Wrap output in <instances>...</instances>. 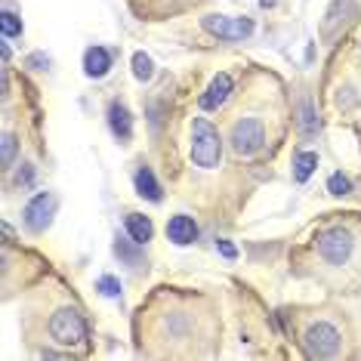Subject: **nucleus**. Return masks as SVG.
I'll return each mask as SVG.
<instances>
[{
    "instance_id": "nucleus-24",
    "label": "nucleus",
    "mask_w": 361,
    "mask_h": 361,
    "mask_svg": "<svg viewBox=\"0 0 361 361\" xmlns=\"http://www.w3.org/2000/svg\"><path fill=\"white\" fill-rule=\"evenodd\" d=\"M31 179H35V170H31V164H25V167L16 173V185H28Z\"/></svg>"
},
{
    "instance_id": "nucleus-21",
    "label": "nucleus",
    "mask_w": 361,
    "mask_h": 361,
    "mask_svg": "<svg viewBox=\"0 0 361 361\" xmlns=\"http://www.w3.org/2000/svg\"><path fill=\"white\" fill-rule=\"evenodd\" d=\"M300 124H302V130H306V133H315L318 130V118H315V111H312V102H302V109H300Z\"/></svg>"
},
{
    "instance_id": "nucleus-9",
    "label": "nucleus",
    "mask_w": 361,
    "mask_h": 361,
    "mask_svg": "<svg viewBox=\"0 0 361 361\" xmlns=\"http://www.w3.org/2000/svg\"><path fill=\"white\" fill-rule=\"evenodd\" d=\"M346 16H355V0H334L331 6H327L324 13V25H322V37L331 40L336 35V28L343 25V22H349Z\"/></svg>"
},
{
    "instance_id": "nucleus-10",
    "label": "nucleus",
    "mask_w": 361,
    "mask_h": 361,
    "mask_svg": "<svg viewBox=\"0 0 361 361\" xmlns=\"http://www.w3.org/2000/svg\"><path fill=\"white\" fill-rule=\"evenodd\" d=\"M167 238L176 244V247H185V244H192L195 238H198V226H195V219L192 216H170V223H167Z\"/></svg>"
},
{
    "instance_id": "nucleus-25",
    "label": "nucleus",
    "mask_w": 361,
    "mask_h": 361,
    "mask_svg": "<svg viewBox=\"0 0 361 361\" xmlns=\"http://www.w3.org/2000/svg\"><path fill=\"white\" fill-rule=\"evenodd\" d=\"M275 4H278V0H259V6H262V10H272Z\"/></svg>"
},
{
    "instance_id": "nucleus-3",
    "label": "nucleus",
    "mask_w": 361,
    "mask_h": 361,
    "mask_svg": "<svg viewBox=\"0 0 361 361\" xmlns=\"http://www.w3.org/2000/svg\"><path fill=\"white\" fill-rule=\"evenodd\" d=\"M50 336L59 346H84L87 343V322L78 309H59L50 318Z\"/></svg>"
},
{
    "instance_id": "nucleus-20",
    "label": "nucleus",
    "mask_w": 361,
    "mask_h": 361,
    "mask_svg": "<svg viewBox=\"0 0 361 361\" xmlns=\"http://www.w3.org/2000/svg\"><path fill=\"white\" fill-rule=\"evenodd\" d=\"M327 192L336 195V198H343V195L352 192V179L343 176V173H331V179H327Z\"/></svg>"
},
{
    "instance_id": "nucleus-11",
    "label": "nucleus",
    "mask_w": 361,
    "mask_h": 361,
    "mask_svg": "<svg viewBox=\"0 0 361 361\" xmlns=\"http://www.w3.org/2000/svg\"><path fill=\"white\" fill-rule=\"evenodd\" d=\"M109 127H111V133L118 136L121 142H130V136H133V118H130L124 102H111L109 105Z\"/></svg>"
},
{
    "instance_id": "nucleus-1",
    "label": "nucleus",
    "mask_w": 361,
    "mask_h": 361,
    "mask_svg": "<svg viewBox=\"0 0 361 361\" xmlns=\"http://www.w3.org/2000/svg\"><path fill=\"white\" fill-rule=\"evenodd\" d=\"M192 161L201 170H216L223 161V139L207 118L192 121Z\"/></svg>"
},
{
    "instance_id": "nucleus-15",
    "label": "nucleus",
    "mask_w": 361,
    "mask_h": 361,
    "mask_svg": "<svg viewBox=\"0 0 361 361\" xmlns=\"http://www.w3.org/2000/svg\"><path fill=\"white\" fill-rule=\"evenodd\" d=\"M315 167H318L315 152H297L293 154V179H297V183H306V179L315 173Z\"/></svg>"
},
{
    "instance_id": "nucleus-13",
    "label": "nucleus",
    "mask_w": 361,
    "mask_h": 361,
    "mask_svg": "<svg viewBox=\"0 0 361 361\" xmlns=\"http://www.w3.org/2000/svg\"><path fill=\"white\" fill-rule=\"evenodd\" d=\"M127 235H130V241L133 244H149L152 241V235H154V226H152V219L149 216H142V213H127Z\"/></svg>"
},
{
    "instance_id": "nucleus-2",
    "label": "nucleus",
    "mask_w": 361,
    "mask_h": 361,
    "mask_svg": "<svg viewBox=\"0 0 361 361\" xmlns=\"http://www.w3.org/2000/svg\"><path fill=\"white\" fill-rule=\"evenodd\" d=\"M315 250L318 257L324 262H331V266H343V262H349L352 250H355V238H352L349 228H324V232L315 235Z\"/></svg>"
},
{
    "instance_id": "nucleus-4",
    "label": "nucleus",
    "mask_w": 361,
    "mask_h": 361,
    "mask_svg": "<svg viewBox=\"0 0 361 361\" xmlns=\"http://www.w3.org/2000/svg\"><path fill=\"white\" fill-rule=\"evenodd\" d=\"M302 346H306L309 358H331L340 352V331L327 322H315L302 334Z\"/></svg>"
},
{
    "instance_id": "nucleus-6",
    "label": "nucleus",
    "mask_w": 361,
    "mask_h": 361,
    "mask_svg": "<svg viewBox=\"0 0 361 361\" xmlns=\"http://www.w3.org/2000/svg\"><path fill=\"white\" fill-rule=\"evenodd\" d=\"M204 31H210L219 40H244L253 35V19H232V16H204Z\"/></svg>"
},
{
    "instance_id": "nucleus-23",
    "label": "nucleus",
    "mask_w": 361,
    "mask_h": 361,
    "mask_svg": "<svg viewBox=\"0 0 361 361\" xmlns=\"http://www.w3.org/2000/svg\"><path fill=\"white\" fill-rule=\"evenodd\" d=\"M216 250H219V253H223V257H226V259H238V250H235V247H232V244H228V241H226V238H219V241H216Z\"/></svg>"
},
{
    "instance_id": "nucleus-18",
    "label": "nucleus",
    "mask_w": 361,
    "mask_h": 361,
    "mask_svg": "<svg viewBox=\"0 0 361 361\" xmlns=\"http://www.w3.org/2000/svg\"><path fill=\"white\" fill-rule=\"evenodd\" d=\"M16 149H19V142H16V136H13V133H4V139H0V164H4L6 170L13 167Z\"/></svg>"
},
{
    "instance_id": "nucleus-19",
    "label": "nucleus",
    "mask_w": 361,
    "mask_h": 361,
    "mask_svg": "<svg viewBox=\"0 0 361 361\" xmlns=\"http://www.w3.org/2000/svg\"><path fill=\"white\" fill-rule=\"evenodd\" d=\"M96 290H99L102 297H109V300H118L121 297V281L114 275H102L99 281H96Z\"/></svg>"
},
{
    "instance_id": "nucleus-12",
    "label": "nucleus",
    "mask_w": 361,
    "mask_h": 361,
    "mask_svg": "<svg viewBox=\"0 0 361 361\" xmlns=\"http://www.w3.org/2000/svg\"><path fill=\"white\" fill-rule=\"evenodd\" d=\"M111 68V53L105 50V47H90V50L84 53V71L87 78H105Z\"/></svg>"
},
{
    "instance_id": "nucleus-14",
    "label": "nucleus",
    "mask_w": 361,
    "mask_h": 361,
    "mask_svg": "<svg viewBox=\"0 0 361 361\" xmlns=\"http://www.w3.org/2000/svg\"><path fill=\"white\" fill-rule=\"evenodd\" d=\"M133 183H136V192L142 195V198L161 201V185H158V179H154V173H152L149 167H139L136 176H133Z\"/></svg>"
},
{
    "instance_id": "nucleus-7",
    "label": "nucleus",
    "mask_w": 361,
    "mask_h": 361,
    "mask_svg": "<svg viewBox=\"0 0 361 361\" xmlns=\"http://www.w3.org/2000/svg\"><path fill=\"white\" fill-rule=\"evenodd\" d=\"M53 213H56V198L50 192H40L25 204V226L31 232H44L53 223Z\"/></svg>"
},
{
    "instance_id": "nucleus-5",
    "label": "nucleus",
    "mask_w": 361,
    "mask_h": 361,
    "mask_svg": "<svg viewBox=\"0 0 361 361\" xmlns=\"http://www.w3.org/2000/svg\"><path fill=\"white\" fill-rule=\"evenodd\" d=\"M262 145H266V127H262L257 118L238 121L235 130H232V149H235V154H241V158H253Z\"/></svg>"
},
{
    "instance_id": "nucleus-16",
    "label": "nucleus",
    "mask_w": 361,
    "mask_h": 361,
    "mask_svg": "<svg viewBox=\"0 0 361 361\" xmlns=\"http://www.w3.org/2000/svg\"><path fill=\"white\" fill-rule=\"evenodd\" d=\"M0 31H4V37H19L22 35V19L13 10H4L0 13Z\"/></svg>"
},
{
    "instance_id": "nucleus-22",
    "label": "nucleus",
    "mask_w": 361,
    "mask_h": 361,
    "mask_svg": "<svg viewBox=\"0 0 361 361\" xmlns=\"http://www.w3.org/2000/svg\"><path fill=\"white\" fill-rule=\"evenodd\" d=\"M114 253H118V257H124L127 262H133V266H136V262H139V257H136V253H133V250H130V247H127V244H124V241H118V244H114Z\"/></svg>"
},
{
    "instance_id": "nucleus-8",
    "label": "nucleus",
    "mask_w": 361,
    "mask_h": 361,
    "mask_svg": "<svg viewBox=\"0 0 361 361\" xmlns=\"http://www.w3.org/2000/svg\"><path fill=\"white\" fill-rule=\"evenodd\" d=\"M228 93H232V78H228L226 71H219V75L210 80V87L201 93V99H198V102H201V109H204V111H216L219 105L228 99Z\"/></svg>"
},
{
    "instance_id": "nucleus-17",
    "label": "nucleus",
    "mask_w": 361,
    "mask_h": 361,
    "mask_svg": "<svg viewBox=\"0 0 361 361\" xmlns=\"http://www.w3.org/2000/svg\"><path fill=\"white\" fill-rule=\"evenodd\" d=\"M152 75H154V62L145 53H136L133 56V78L136 80H152Z\"/></svg>"
}]
</instances>
